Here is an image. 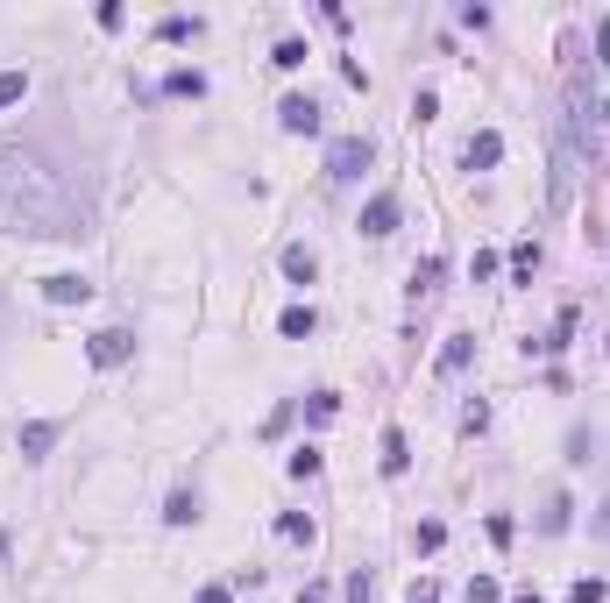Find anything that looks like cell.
Masks as SVG:
<instances>
[{"label": "cell", "mask_w": 610, "mask_h": 603, "mask_svg": "<svg viewBox=\"0 0 610 603\" xmlns=\"http://www.w3.org/2000/svg\"><path fill=\"white\" fill-rule=\"evenodd\" d=\"M0 235L86 242L93 235V178L50 142H0Z\"/></svg>", "instance_id": "6da1fadb"}, {"label": "cell", "mask_w": 610, "mask_h": 603, "mask_svg": "<svg viewBox=\"0 0 610 603\" xmlns=\"http://www.w3.org/2000/svg\"><path fill=\"white\" fill-rule=\"evenodd\" d=\"M369 164H376V149H369V135H341V142L327 149V178H341V185H348V178H362Z\"/></svg>", "instance_id": "7a4b0ae2"}, {"label": "cell", "mask_w": 610, "mask_h": 603, "mask_svg": "<svg viewBox=\"0 0 610 603\" xmlns=\"http://www.w3.org/2000/svg\"><path fill=\"white\" fill-rule=\"evenodd\" d=\"M462 164H469V171H497V164H504V135H497V128H476V135L462 142Z\"/></svg>", "instance_id": "3957f363"}, {"label": "cell", "mask_w": 610, "mask_h": 603, "mask_svg": "<svg viewBox=\"0 0 610 603\" xmlns=\"http://www.w3.org/2000/svg\"><path fill=\"white\" fill-rule=\"evenodd\" d=\"M86 355H93L100 369H121V362L135 355V334H121V327H107V334H93V341H86Z\"/></svg>", "instance_id": "277c9868"}, {"label": "cell", "mask_w": 610, "mask_h": 603, "mask_svg": "<svg viewBox=\"0 0 610 603\" xmlns=\"http://www.w3.org/2000/svg\"><path fill=\"white\" fill-rule=\"evenodd\" d=\"M391 228H398V192H376V199L362 206V235H369V242H384Z\"/></svg>", "instance_id": "5b68a950"}, {"label": "cell", "mask_w": 610, "mask_h": 603, "mask_svg": "<svg viewBox=\"0 0 610 603\" xmlns=\"http://www.w3.org/2000/svg\"><path fill=\"white\" fill-rule=\"evenodd\" d=\"M43 298H50V306H86L93 284H86L79 270H57V277H43Z\"/></svg>", "instance_id": "8992f818"}, {"label": "cell", "mask_w": 610, "mask_h": 603, "mask_svg": "<svg viewBox=\"0 0 610 603\" xmlns=\"http://www.w3.org/2000/svg\"><path fill=\"white\" fill-rule=\"evenodd\" d=\"M57 433H64L57 419H29V426H22L15 440H22V455H29V462H43V455H50V447H57Z\"/></svg>", "instance_id": "52a82bcc"}, {"label": "cell", "mask_w": 610, "mask_h": 603, "mask_svg": "<svg viewBox=\"0 0 610 603\" xmlns=\"http://www.w3.org/2000/svg\"><path fill=\"white\" fill-rule=\"evenodd\" d=\"M277 121H284L291 135H313V128H320V107H313V100H305V93H291V100L277 107Z\"/></svg>", "instance_id": "ba28073f"}, {"label": "cell", "mask_w": 610, "mask_h": 603, "mask_svg": "<svg viewBox=\"0 0 610 603\" xmlns=\"http://www.w3.org/2000/svg\"><path fill=\"white\" fill-rule=\"evenodd\" d=\"M469 355H476V334H447V348H440V376H462Z\"/></svg>", "instance_id": "9c48e42d"}, {"label": "cell", "mask_w": 610, "mask_h": 603, "mask_svg": "<svg viewBox=\"0 0 610 603\" xmlns=\"http://www.w3.org/2000/svg\"><path fill=\"white\" fill-rule=\"evenodd\" d=\"M313 270H320V263H313V249H298V242L284 249V277H291V284H313Z\"/></svg>", "instance_id": "30bf717a"}, {"label": "cell", "mask_w": 610, "mask_h": 603, "mask_svg": "<svg viewBox=\"0 0 610 603\" xmlns=\"http://www.w3.org/2000/svg\"><path fill=\"white\" fill-rule=\"evenodd\" d=\"M405 462H412V455H405V433L384 426V476H405Z\"/></svg>", "instance_id": "8fae6325"}, {"label": "cell", "mask_w": 610, "mask_h": 603, "mask_svg": "<svg viewBox=\"0 0 610 603\" xmlns=\"http://www.w3.org/2000/svg\"><path fill=\"white\" fill-rule=\"evenodd\" d=\"M277 327H284L291 341H305V334H313L320 320H313V306H284V320H277Z\"/></svg>", "instance_id": "7c38bea8"}, {"label": "cell", "mask_w": 610, "mask_h": 603, "mask_svg": "<svg viewBox=\"0 0 610 603\" xmlns=\"http://www.w3.org/2000/svg\"><path fill=\"white\" fill-rule=\"evenodd\" d=\"M164 518H171V525H199V497H192V490H178V497L164 504Z\"/></svg>", "instance_id": "4fadbf2b"}, {"label": "cell", "mask_w": 610, "mask_h": 603, "mask_svg": "<svg viewBox=\"0 0 610 603\" xmlns=\"http://www.w3.org/2000/svg\"><path fill=\"white\" fill-rule=\"evenodd\" d=\"M568 511H575L568 497H547V511H540V533H568Z\"/></svg>", "instance_id": "5bb4252c"}, {"label": "cell", "mask_w": 610, "mask_h": 603, "mask_svg": "<svg viewBox=\"0 0 610 603\" xmlns=\"http://www.w3.org/2000/svg\"><path fill=\"white\" fill-rule=\"evenodd\" d=\"M22 93H29V71H0V114H8Z\"/></svg>", "instance_id": "9a60e30c"}, {"label": "cell", "mask_w": 610, "mask_h": 603, "mask_svg": "<svg viewBox=\"0 0 610 603\" xmlns=\"http://www.w3.org/2000/svg\"><path fill=\"white\" fill-rule=\"evenodd\" d=\"M334 412H341V398H334V391H313V398H305V419H313V426H327Z\"/></svg>", "instance_id": "2e32d148"}, {"label": "cell", "mask_w": 610, "mask_h": 603, "mask_svg": "<svg viewBox=\"0 0 610 603\" xmlns=\"http://www.w3.org/2000/svg\"><path fill=\"white\" fill-rule=\"evenodd\" d=\"M277 540H313V518H298V511H284V518H277Z\"/></svg>", "instance_id": "e0dca14e"}, {"label": "cell", "mask_w": 610, "mask_h": 603, "mask_svg": "<svg viewBox=\"0 0 610 603\" xmlns=\"http://www.w3.org/2000/svg\"><path fill=\"white\" fill-rule=\"evenodd\" d=\"M157 36H164V43H178V36H199V22H192V15H164V22H157Z\"/></svg>", "instance_id": "ac0fdd59"}, {"label": "cell", "mask_w": 610, "mask_h": 603, "mask_svg": "<svg viewBox=\"0 0 610 603\" xmlns=\"http://www.w3.org/2000/svg\"><path fill=\"white\" fill-rule=\"evenodd\" d=\"M532 270H540V249L518 242V249H511V277H532Z\"/></svg>", "instance_id": "d6986e66"}, {"label": "cell", "mask_w": 610, "mask_h": 603, "mask_svg": "<svg viewBox=\"0 0 610 603\" xmlns=\"http://www.w3.org/2000/svg\"><path fill=\"white\" fill-rule=\"evenodd\" d=\"M164 93H206V79H199V71H171Z\"/></svg>", "instance_id": "ffe728a7"}, {"label": "cell", "mask_w": 610, "mask_h": 603, "mask_svg": "<svg viewBox=\"0 0 610 603\" xmlns=\"http://www.w3.org/2000/svg\"><path fill=\"white\" fill-rule=\"evenodd\" d=\"M291 476H320V447H298V455H291Z\"/></svg>", "instance_id": "44dd1931"}, {"label": "cell", "mask_w": 610, "mask_h": 603, "mask_svg": "<svg viewBox=\"0 0 610 603\" xmlns=\"http://www.w3.org/2000/svg\"><path fill=\"white\" fill-rule=\"evenodd\" d=\"M277 64H284V71H298V64H305V43H298V36H284V43H277Z\"/></svg>", "instance_id": "7402d4cb"}, {"label": "cell", "mask_w": 610, "mask_h": 603, "mask_svg": "<svg viewBox=\"0 0 610 603\" xmlns=\"http://www.w3.org/2000/svg\"><path fill=\"white\" fill-rule=\"evenodd\" d=\"M469 603H504V589H497L490 575H476V582H469Z\"/></svg>", "instance_id": "603a6c76"}, {"label": "cell", "mask_w": 610, "mask_h": 603, "mask_svg": "<svg viewBox=\"0 0 610 603\" xmlns=\"http://www.w3.org/2000/svg\"><path fill=\"white\" fill-rule=\"evenodd\" d=\"M568 603H603V582H575V589H568Z\"/></svg>", "instance_id": "cb8c5ba5"}, {"label": "cell", "mask_w": 610, "mask_h": 603, "mask_svg": "<svg viewBox=\"0 0 610 603\" xmlns=\"http://www.w3.org/2000/svg\"><path fill=\"white\" fill-rule=\"evenodd\" d=\"M199 603H235V589H227V582H206V589H199Z\"/></svg>", "instance_id": "d4e9b609"}, {"label": "cell", "mask_w": 610, "mask_h": 603, "mask_svg": "<svg viewBox=\"0 0 610 603\" xmlns=\"http://www.w3.org/2000/svg\"><path fill=\"white\" fill-rule=\"evenodd\" d=\"M348 603H369V575H362V568L348 575Z\"/></svg>", "instance_id": "484cf974"}, {"label": "cell", "mask_w": 610, "mask_h": 603, "mask_svg": "<svg viewBox=\"0 0 610 603\" xmlns=\"http://www.w3.org/2000/svg\"><path fill=\"white\" fill-rule=\"evenodd\" d=\"M596 64H610V15L596 22Z\"/></svg>", "instance_id": "4316f807"}, {"label": "cell", "mask_w": 610, "mask_h": 603, "mask_svg": "<svg viewBox=\"0 0 610 603\" xmlns=\"http://www.w3.org/2000/svg\"><path fill=\"white\" fill-rule=\"evenodd\" d=\"M589 533H596V540H610V504H603L596 518H589Z\"/></svg>", "instance_id": "83f0119b"}, {"label": "cell", "mask_w": 610, "mask_h": 603, "mask_svg": "<svg viewBox=\"0 0 610 603\" xmlns=\"http://www.w3.org/2000/svg\"><path fill=\"white\" fill-rule=\"evenodd\" d=\"M412 603H440V582H419V589H412Z\"/></svg>", "instance_id": "f1b7e54d"}, {"label": "cell", "mask_w": 610, "mask_h": 603, "mask_svg": "<svg viewBox=\"0 0 610 603\" xmlns=\"http://www.w3.org/2000/svg\"><path fill=\"white\" fill-rule=\"evenodd\" d=\"M298 603H334V596H327V589H320V582H313V589H305V596H298Z\"/></svg>", "instance_id": "f546056e"}, {"label": "cell", "mask_w": 610, "mask_h": 603, "mask_svg": "<svg viewBox=\"0 0 610 603\" xmlns=\"http://www.w3.org/2000/svg\"><path fill=\"white\" fill-rule=\"evenodd\" d=\"M511 603H540V596H532V589H525V596H511Z\"/></svg>", "instance_id": "4dcf8cb0"}]
</instances>
